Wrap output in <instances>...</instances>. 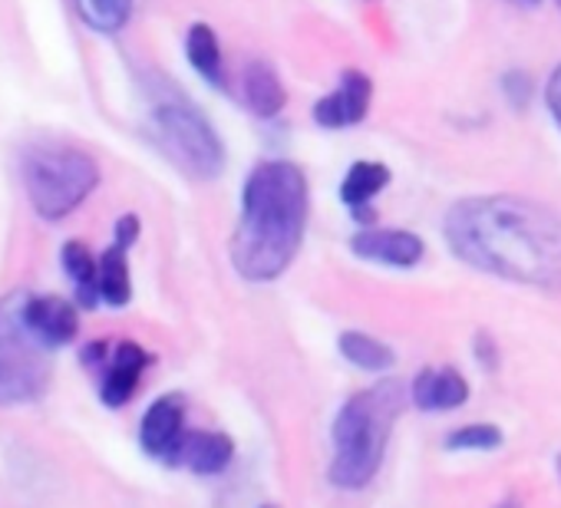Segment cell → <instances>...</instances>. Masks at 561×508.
Returning a JSON list of instances; mask_svg holds the SVG:
<instances>
[{
  "mask_svg": "<svg viewBox=\"0 0 561 508\" xmlns=\"http://www.w3.org/2000/svg\"><path fill=\"white\" fill-rule=\"evenodd\" d=\"M505 439V432L495 426V423H469V426H459L446 436V449H456V452H492L499 449Z\"/></svg>",
  "mask_w": 561,
  "mask_h": 508,
  "instance_id": "obj_21",
  "label": "cell"
},
{
  "mask_svg": "<svg viewBox=\"0 0 561 508\" xmlns=\"http://www.w3.org/2000/svg\"><path fill=\"white\" fill-rule=\"evenodd\" d=\"M351 251L360 262H374L383 268H416L426 254V244L416 231L407 228H377V224H364L351 234Z\"/></svg>",
  "mask_w": 561,
  "mask_h": 508,
  "instance_id": "obj_7",
  "label": "cell"
},
{
  "mask_svg": "<svg viewBox=\"0 0 561 508\" xmlns=\"http://www.w3.org/2000/svg\"><path fill=\"white\" fill-rule=\"evenodd\" d=\"M271 508H274V505H271Z\"/></svg>",
  "mask_w": 561,
  "mask_h": 508,
  "instance_id": "obj_29",
  "label": "cell"
},
{
  "mask_svg": "<svg viewBox=\"0 0 561 508\" xmlns=\"http://www.w3.org/2000/svg\"><path fill=\"white\" fill-rule=\"evenodd\" d=\"M518 4H528V8H535V4H541V0H518Z\"/></svg>",
  "mask_w": 561,
  "mask_h": 508,
  "instance_id": "obj_26",
  "label": "cell"
},
{
  "mask_svg": "<svg viewBox=\"0 0 561 508\" xmlns=\"http://www.w3.org/2000/svg\"><path fill=\"white\" fill-rule=\"evenodd\" d=\"M24 314H27V324L34 327V334L50 344L54 350L67 347L77 331H80V314H77V304L57 298V295H47V298H31L24 301Z\"/></svg>",
  "mask_w": 561,
  "mask_h": 508,
  "instance_id": "obj_11",
  "label": "cell"
},
{
  "mask_svg": "<svg viewBox=\"0 0 561 508\" xmlns=\"http://www.w3.org/2000/svg\"><path fill=\"white\" fill-rule=\"evenodd\" d=\"M185 400L179 393H165L159 400H152V406L142 413L139 423V446L146 455L175 465L182 439H185Z\"/></svg>",
  "mask_w": 561,
  "mask_h": 508,
  "instance_id": "obj_9",
  "label": "cell"
},
{
  "mask_svg": "<svg viewBox=\"0 0 561 508\" xmlns=\"http://www.w3.org/2000/svg\"><path fill=\"white\" fill-rule=\"evenodd\" d=\"M337 350L347 363H354L364 373H387L397 363V354L383 340H377L364 331H344L337 337Z\"/></svg>",
  "mask_w": 561,
  "mask_h": 508,
  "instance_id": "obj_19",
  "label": "cell"
},
{
  "mask_svg": "<svg viewBox=\"0 0 561 508\" xmlns=\"http://www.w3.org/2000/svg\"><path fill=\"white\" fill-rule=\"evenodd\" d=\"M152 363V357L133 344V340H123L113 347V354H106V360L100 363L103 367V377H100V400L110 406V409H119L126 406L136 390H139V380L146 373V367Z\"/></svg>",
  "mask_w": 561,
  "mask_h": 508,
  "instance_id": "obj_10",
  "label": "cell"
},
{
  "mask_svg": "<svg viewBox=\"0 0 561 508\" xmlns=\"http://www.w3.org/2000/svg\"><path fill=\"white\" fill-rule=\"evenodd\" d=\"M24 301L27 295L0 301V406L41 400L54 377V347L27 324Z\"/></svg>",
  "mask_w": 561,
  "mask_h": 508,
  "instance_id": "obj_5",
  "label": "cell"
},
{
  "mask_svg": "<svg viewBox=\"0 0 561 508\" xmlns=\"http://www.w3.org/2000/svg\"><path fill=\"white\" fill-rule=\"evenodd\" d=\"M241 100L244 106L257 116V119H274L288 103L285 83L274 73L271 64L264 60H251L241 73Z\"/></svg>",
  "mask_w": 561,
  "mask_h": 508,
  "instance_id": "obj_15",
  "label": "cell"
},
{
  "mask_svg": "<svg viewBox=\"0 0 561 508\" xmlns=\"http://www.w3.org/2000/svg\"><path fill=\"white\" fill-rule=\"evenodd\" d=\"M545 103H548V113H551V119L558 123V129H561V64L551 70V77H548V86H545Z\"/></svg>",
  "mask_w": 561,
  "mask_h": 508,
  "instance_id": "obj_23",
  "label": "cell"
},
{
  "mask_svg": "<svg viewBox=\"0 0 561 508\" xmlns=\"http://www.w3.org/2000/svg\"><path fill=\"white\" fill-rule=\"evenodd\" d=\"M234 459V442L225 432H211V429H188L179 449L175 465H188L198 475H218L228 469V462Z\"/></svg>",
  "mask_w": 561,
  "mask_h": 508,
  "instance_id": "obj_14",
  "label": "cell"
},
{
  "mask_svg": "<svg viewBox=\"0 0 561 508\" xmlns=\"http://www.w3.org/2000/svg\"><path fill=\"white\" fill-rule=\"evenodd\" d=\"M370 103H374V80L364 70L351 67L341 73L337 86L311 106V116L321 129H351L367 119Z\"/></svg>",
  "mask_w": 561,
  "mask_h": 508,
  "instance_id": "obj_8",
  "label": "cell"
},
{
  "mask_svg": "<svg viewBox=\"0 0 561 508\" xmlns=\"http://www.w3.org/2000/svg\"><path fill=\"white\" fill-rule=\"evenodd\" d=\"M149 129L156 146L169 155V162L195 178L211 182L225 172V142L208 123V116L182 96H165L152 106Z\"/></svg>",
  "mask_w": 561,
  "mask_h": 508,
  "instance_id": "obj_6",
  "label": "cell"
},
{
  "mask_svg": "<svg viewBox=\"0 0 561 508\" xmlns=\"http://www.w3.org/2000/svg\"><path fill=\"white\" fill-rule=\"evenodd\" d=\"M185 60L192 70L215 90H225V60H221V44L218 34L208 24H192L185 34Z\"/></svg>",
  "mask_w": 561,
  "mask_h": 508,
  "instance_id": "obj_17",
  "label": "cell"
},
{
  "mask_svg": "<svg viewBox=\"0 0 561 508\" xmlns=\"http://www.w3.org/2000/svg\"><path fill=\"white\" fill-rule=\"evenodd\" d=\"M113 241L133 247L139 241V215H123L116 218V231H113Z\"/></svg>",
  "mask_w": 561,
  "mask_h": 508,
  "instance_id": "obj_24",
  "label": "cell"
},
{
  "mask_svg": "<svg viewBox=\"0 0 561 508\" xmlns=\"http://www.w3.org/2000/svg\"><path fill=\"white\" fill-rule=\"evenodd\" d=\"M77 18L96 34H119L133 18V0H73Z\"/></svg>",
  "mask_w": 561,
  "mask_h": 508,
  "instance_id": "obj_20",
  "label": "cell"
},
{
  "mask_svg": "<svg viewBox=\"0 0 561 508\" xmlns=\"http://www.w3.org/2000/svg\"><path fill=\"white\" fill-rule=\"evenodd\" d=\"M100 298L110 308H126L133 301V275H129V247L113 241L100 254Z\"/></svg>",
  "mask_w": 561,
  "mask_h": 508,
  "instance_id": "obj_18",
  "label": "cell"
},
{
  "mask_svg": "<svg viewBox=\"0 0 561 508\" xmlns=\"http://www.w3.org/2000/svg\"><path fill=\"white\" fill-rule=\"evenodd\" d=\"M390 185V169L383 162L360 159L341 178V201L357 218V224H374V198Z\"/></svg>",
  "mask_w": 561,
  "mask_h": 508,
  "instance_id": "obj_13",
  "label": "cell"
},
{
  "mask_svg": "<svg viewBox=\"0 0 561 508\" xmlns=\"http://www.w3.org/2000/svg\"><path fill=\"white\" fill-rule=\"evenodd\" d=\"M407 390L400 380H380L360 393H354L334 416L331 439H334V462L331 482L347 492L367 488L387 455V442L393 432L397 416L403 413Z\"/></svg>",
  "mask_w": 561,
  "mask_h": 508,
  "instance_id": "obj_3",
  "label": "cell"
},
{
  "mask_svg": "<svg viewBox=\"0 0 561 508\" xmlns=\"http://www.w3.org/2000/svg\"><path fill=\"white\" fill-rule=\"evenodd\" d=\"M476 357H479L489 370H495L499 354H495V344H492V337H489V334H479V337H476Z\"/></svg>",
  "mask_w": 561,
  "mask_h": 508,
  "instance_id": "obj_25",
  "label": "cell"
},
{
  "mask_svg": "<svg viewBox=\"0 0 561 508\" xmlns=\"http://www.w3.org/2000/svg\"><path fill=\"white\" fill-rule=\"evenodd\" d=\"M554 469H558V478H561V455H558V462H554Z\"/></svg>",
  "mask_w": 561,
  "mask_h": 508,
  "instance_id": "obj_27",
  "label": "cell"
},
{
  "mask_svg": "<svg viewBox=\"0 0 561 508\" xmlns=\"http://www.w3.org/2000/svg\"><path fill=\"white\" fill-rule=\"evenodd\" d=\"M554 4H558V11H561V0H554Z\"/></svg>",
  "mask_w": 561,
  "mask_h": 508,
  "instance_id": "obj_28",
  "label": "cell"
},
{
  "mask_svg": "<svg viewBox=\"0 0 561 508\" xmlns=\"http://www.w3.org/2000/svg\"><path fill=\"white\" fill-rule=\"evenodd\" d=\"M24 188L44 221H60L100 188V165L73 146H37L24 155Z\"/></svg>",
  "mask_w": 561,
  "mask_h": 508,
  "instance_id": "obj_4",
  "label": "cell"
},
{
  "mask_svg": "<svg viewBox=\"0 0 561 508\" xmlns=\"http://www.w3.org/2000/svg\"><path fill=\"white\" fill-rule=\"evenodd\" d=\"M443 234L456 258L512 285L561 281V215L535 198L472 195L459 198Z\"/></svg>",
  "mask_w": 561,
  "mask_h": 508,
  "instance_id": "obj_1",
  "label": "cell"
},
{
  "mask_svg": "<svg viewBox=\"0 0 561 508\" xmlns=\"http://www.w3.org/2000/svg\"><path fill=\"white\" fill-rule=\"evenodd\" d=\"M531 90H535V80L525 70H508L502 77V93L515 109H525L531 103Z\"/></svg>",
  "mask_w": 561,
  "mask_h": 508,
  "instance_id": "obj_22",
  "label": "cell"
},
{
  "mask_svg": "<svg viewBox=\"0 0 561 508\" xmlns=\"http://www.w3.org/2000/svg\"><path fill=\"white\" fill-rule=\"evenodd\" d=\"M60 265H64L67 278L73 281L77 304L83 311H93L96 304H103V298H100V262L93 258V251L83 241H67L64 244Z\"/></svg>",
  "mask_w": 561,
  "mask_h": 508,
  "instance_id": "obj_16",
  "label": "cell"
},
{
  "mask_svg": "<svg viewBox=\"0 0 561 508\" xmlns=\"http://www.w3.org/2000/svg\"><path fill=\"white\" fill-rule=\"evenodd\" d=\"M410 400L413 406H420L423 413H446V409H459L469 400V383L459 370L453 367H426L416 373L413 386H410Z\"/></svg>",
  "mask_w": 561,
  "mask_h": 508,
  "instance_id": "obj_12",
  "label": "cell"
},
{
  "mask_svg": "<svg viewBox=\"0 0 561 508\" xmlns=\"http://www.w3.org/2000/svg\"><path fill=\"white\" fill-rule=\"evenodd\" d=\"M311 192L305 169L288 159H271L248 172L241 185V211L231 234V268L248 285H267L285 275L305 241Z\"/></svg>",
  "mask_w": 561,
  "mask_h": 508,
  "instance_id": "obj_2",
  "label": "cell"
}]
</instances>
